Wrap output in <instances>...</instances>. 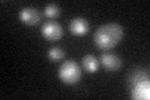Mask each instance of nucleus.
Masks as SVG:
<instances>
[{
    "mask_svg": "<svg viewBox=\"0 0 150 100\" xmlns=\"http://www.w3.org/2000/svg\"><path fill=\"white\" fill-rule=\"evenodd\" d=\"M131 98L135 100H148L150 98V83L149 80H143L140 83L134 84L131 90Z\"/></svg>",
    "mask_w": 150,
    "mask_h": 100,
    "instance_id": "5",
    "label": "nucleus"
},
{
    "mask_svg": "<svg viewBox=\"0 0 150 100\" xmlns=\"http://www.w3.org/2000/svg\"><path fill=\"white\" fill-rule=\"evenodd\" d=\"M130 80L133 84H137V83L143 82V80H148V75L145 74L143 70H135L133 73V75H131Z\"/></svg>",
    "mask_w": 150,
    "mask_h": 100,
    "instance_id": "11",
    "label": "nucleus"
},
{
    "mask_svg": "<svg viewBox=\"0 0 150 100\" xmlns=\"http://www.w3.org/2000/svg\"><path fill=\"white\" fill-rule=\"evenodd\" d=\"M64 34L63 26L56 21H48L41 26V35H43L46 40L50 41H56L62 39Z\"/></svg>",
    "mask_w": 150,
    "mask_h": 100,
    "instance_id": "3",
    "label": "nucleus"
},
{
    "mask_svg": "<svg viewBox=\"0 0 150 100\" xmlns=\"http://www.w3.org/2000/svg\"><path fill=\"white\" fill-rule=\"evenodd\" d=\"M100 61L103 66H104L105 69H108L109 71H116L120 69L121 66V60L118 55L115 54H111V53H105L101 55L100 58Z\"/></svg>",
    "mask_w": 150,
    "mask_h": 100,
    "instance_id": "6",
    "label": "nucleus"
},
{
    "mask_svg": "<svg viewBox=\"0 0 150 100\" xmlns=\"http://www.w3.org/2000/svg\"><path fill=\"white\" fill-rule=\"evenodd\" d=\"M124 36V29L116 23H109L98 28L94 34V43L103 50H110L121 41Z\"/></svg>",
    "mask_w": 150,
    "mask_h": 100,
    "instance_id": "1",
    "label": "nucleus"
},
{
    "mask_svg": "<svg viewBox=\"0 0 150 100\" xmlns=\"http://www.w3.org/2000/svg\"><path fill=\"white\" fill-rule=\"evenodd\" d=\"M19 18L20 20L26 24V25H36L41 21V14L39 13V10L35 8H24L21 9L20 13H19Z\"/></svg>",
    "mask_w": 150,
    "mask_h": 100,
    "instance_id": "4",
    "label": "nucleus"
},
{
    "mask_svg": "<svg viewBox=\"0 0 150 100\" xmlns=\"http://www.w3.org/2000/svg\"><path fill=\"white\" fill-rule=\"evenodd\" d=\"M69 30L71 31L74 35H78V36L85 35L89 31V23L86 19L75 18L69 24Z\"/></svg>",
    "mask_w": 150,
    "mask_h": 100,
    "instance_id": "7",
    "label": "nucleus"
},
{
    "mask_svg": "<svg viewBox=\"0 0 150 100\" xmlns=\"http://www.w3.org/2000/svg\"><path fill=\"white\" fill-rule=\"evenodd\" d=\"M59 78L63 83L73 85L80 82L81 79V70L75 61L68 60L63 63L59 68Z\"/></svg>",
    "mask_w": 150,
    "mask_h": 100,
    "instance_id": "2",
    "label": "nucleus"
},
{
    "mask_svg": "<svg viewBox=\"0 0 150 100\" xmlns=\"http://www.w3.org/2000/svg\"><path fill=\"white\" fill-rule=\"evenodd\" d=\"M81 63L88 73H96L98 69H99V61L93 55H85L83 58Z\"/></svg>",
    "mask_w": 150,
    "mask_h": 100,
    "instance_id": "8",
    "label": "nucleus"
},
{
    "mask_svg": "<svg viewBox=\"0 0 150 100\" xmlns=\"http://www.w3.org/2000/svg\"><path fill=\"white\" fill-rule=\"evenodd\" d=\"M44 13L49 19H55L60 15V9L58 5H55V4H49V5L45 6Z\"/></svg>",
    "mask_w": 150,
    "mask_h": 100,
    "instance_id": "10",
    "label": "nucleus"
},
{
    "mask_svg": "<svg viewBox=\"0 0 150 100\" xmlns=\"http://www.w3.org/2000/svg\"><path fill=\"white\" fill-rule=\"evenodd\" d=\"M65 56V51L59 46H55V48H51V49L48 51V58L51 61H59L64 59Z\"/></svg>",
    "mask_w": 150,
    "mask_h": 100,
    "instance_id": "9",
    "label": "nucleus"
}]
</instances>
